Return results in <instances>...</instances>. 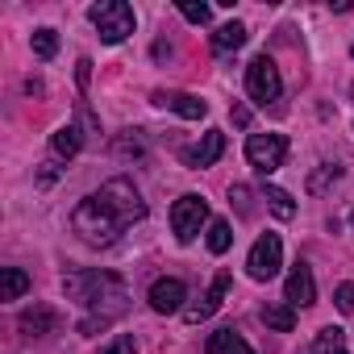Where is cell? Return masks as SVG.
Wrapping results in <instances>:
<instances>
[{"instance_id": "6da1fadb", "label": "cell", "mask_w": 354, "mask_h": 354, "mask_svg": "<svg viewBox=\"0 0 354 354\" xmlns=\"http://www.w3.org/2000/svg\"><path fill=\"white\" fill-rule=\"evenodd\" d=\"M146 217V201L138 196V188L129 180H109L100 192H92L88 201L75 205L71 213V230L88 242V246H113L133 221Z\"/></svg>"}, {"instance_id": "7a4b0ae2", "label": "cell", "mask_w": 354, "mask_h": 354, "mask_svg": "<svg viewBox=\"0 0 354 354\" xmlns=\"http://www.w3.org/2000/svg\"><path fill=\"white\" fill-rule=\"evenodd\" d=\"M63 288L80 308H88V317L80 321V333H96L125 313V283L113 271H67Z\"/></svg>"}, {"instance_id": "3957f363", "label": "cell", "mask_w": 354, "mask_h": 354, "mask_svg": "<svg viewBox=\"0 0 354 354\" xmlns=\"http://www.w3.org/2000/svg\"><path fill=\"white\" fill-rule=\"evenodd\" d=\"M88 21L100 30V42H109V46H117L133 34V9L125 0H100V5L88 9Z\"/></svg>"}, {"instance_id": "277c9868", "label": "cell", "mask_w": 354, "mask_h": 354, "mask_svg": "<svg viewBox=\"0 0 354 354\" xmlns=\"http://www.w3.org/2000/svg\"><path fill=\"white\" fill-rule=\"evenodd\" d=\"M246 158H250V167L259 175H271L288 158V138L283 133H250L246 138Z\"/></svg>"}, {"instance_id": "5b68a950", "label": "cell", "mask_w": 354, "mask_h": 354, "mask_svg": "<svg viewBox=\"0 0 354 354\" xmlns=\"http://www.w3.org/2000/svg\"><path fill=\"white\" fill-rule=\"evenodd\" d=\"M205 221H209V205L196 192H188V196H180V201L171 205V230H175V238H180V242H192Z\"/></svg>"}, {"instance_id": "8992f818", "label": "cell", "mask_w": 354, "mask_h": 354, "mask_svg": "<svg viewBox=\"0 0 354 354\" xmlns=\"http://www.w3.org/2000/svg\"><path fill=\"white\" fill-rule=\"evenodd\" d=\"M246 92H250L254 104H271V100H279L283 80H279V67H275L267 55H259V59L246 67Z\"/></svg>"}, {"instance_id": "52a82bcc", "label": "cell", "mask_w": 354, "mask_h": 354, "mask_svg": "<svg viewBox=\"0 0 354 354\" xmlns=\"http://www.w3.org/2000/svg\"><path fill=\"white\" fill-rule=\"evenodd\" d=\"M279 263H283V242H279V234H263L254 246H250V259H246V271H250V279H275L279 275Z\"/></svg>"}, {"instance_id": "ba28073f", "label": "cell", "mask_w": 354, "mask_h": 354, "mask_svg": "<svg viewBox=\"0 0 354 354\" xmlns=\"http://www.w3.org/2000/svg\"><path fill=\"white\" fill-rule=\"evenodd\" d=\"M225 292H230V275L221 271V275H213V283H209V292L196 300V304H188L184 308V317H188V325H201V321H209L217 308H221V300H225Z\"/></svg>"}, {"instance_id": "9c48e42d", "label": "cell", "mask_w": 354, "mask_h": 354, "mask_svg": "<svg viewBox=\"0 0 354 354\" xmlns=\"http://www.w3.org/2000/svg\"><path fill=\"white\" fill-rule=\"evenodd\" d=\"M283 300H288L292 308H308V304L317 300V283H313L308 263H296V267H292V275H288V283H283Z\"/></svg>"}, {"instance_id": "30bf717a", "label": "cell", "mask_w": 354, "mask_h": 354, "mask_svg": "<svg viewBox=\"0 0 354 354\" xmlns=\"http://www.w3.org/2000/svg\"><path fill=\"white\" fill-rule=\"evenodd\" d=\"M188 300V288L180 279H154L150 283V308L154 313H180Z\"/></svg>"}, {"instance_id": "8fae6325", "label": "cell", "mask_w": 354, "mask_h": 354, "mask_svg": "<svg viewBox=\"0 0 354 354\" xmlns=\"http://www.w3.org/2000/svg\"><path fill=\"white\" fill-rule=\"evenodd\" d=\"M150 100H154L158 109H171V113L188 117V121H201V117L209 113V104H205L201 96H192V92H154Z\"/></svg>"}, {"instance_id": "7c38bea8", "label": "cell", "mask_w": 354, "mask_h": 354, "mask_svg": "<svg viewBox=\"0 0 354 354\" xmlns=\"http://www.w3.org/2000/svg\"><path fill=\"white\" fill-rule=\"evenodd\" d=\"M221 154H225V133H221V129H209V133L184 154V162H188V167H213Z\"/></svg>"}, {"instance_id": "4fadbf2b", "label": "cell", "mask_w": 354, "mask_h": 354, "mask_svg": "<svg viewBox=\"0 0 354 354\" xmlns=\"http://www.w3.org/2000/svg\"><path fill=\"white\" fill-rule=\"evenodd\" d=\"M17 325H21V333H30V337H46V333L59 329V313H55L50 304H34V308H26V313L17 317Z\"/></svg>"}, {"instance_id": "5bb4252c", "label": "cell", "mask_w": 354, "mask_h": 354, "mask_svg": "<svg viewBox=\"0 0 354 354\" xmlns=\"http://www.w3.org/2000/svg\"><path fill=\"white\" fill-rule=\"evenodd\" d=\"M205 350H209V354H254V350H250V342H246L238 329H230V325H225V329H217V333H209Z\"/></svg>"}, {"instance_id": "9a60e30c", "label": "cell", "mask_w": 354, "mask_h": 354, "mask_svg": "<svg viewBox=\"0 0 354 354\" xmlns=\"http://www.w3.org/2000/svg\"><path fill=\"white\" fill-rule=\"evenodd\" d=\"M30 292V275L21 267H5L0 271V300H21Z\"/></svg>"}, {"instance_id": "2e32d148", "label": "cell", "mask_w": 354, "mask_h": 354, "mask_svg": "<svg viewBox=\"0 0 354 354\" xmlns=\"http://www.w3.org/2000/svg\"><path fill=\"white\" fill-rule=\"evenodd\" d=\"M263 325L275 329V333H292L296 329V308L292 304H267L263 308Z\"/></svg>"}, {"instance_id": "e0dca14e", "label": "cell", "mask_w": 354, "mask_h": 354, "mask_svg": "<svg viewBox=\"0 0 354 354\" xmlns=\"http://www.w3.org/2000/svg\"><path fill=\"white\" fill-rule=\"evenodd\" d=\"M80 146H84V133H80L75 125H63V129H55V138H50V150H55L59 158L80 154Z\"/></svg>"}, {"instance_id": "ac0fdd59", "label": "cell", "mask_w": 354, "mask_h": 354, "mask_svg": "<svg viewBox=\"0 0 354 354\" xmlns=\"http://www.w3.org/2000/svg\"><path fill=\"white\" fill-rule=\"evenodd\" d=\"M238 46H246V26L242 21H230V26H221L217 34H213V50H238Z\"/></svg>"}, {"instance_id": "d6986e66", "label": "cell", "mask_w": 354, "mask_h": 354, "mask_svg": "<svg viewBox=\"0 0 354 354\" xmlns=\"http://www.w3.org/2000/svg\"><path fill=\"white\" fill-rule=\"evenodd\" d=\"M313 350H317V354H350V350H346V333H342L337 325H325V329L317 333Z\"/></svg>"}, {"instance_id": "ffe728a7", "label": "cell", "mask_w": 354, "mask_h": 354, "mask_svg": "<svg viewBox=\"0 0 354 354\" xmlns=\"http://www.w3.org/2000/svg\"><path fill=\"white\" fill-rule=\"evenodd\" d=\"M267 205H271V213H275L279 221H292V217H296V205H292V196H288L283 188H275V184L267 188Z\"/></svg>"}, {"instance_id": "44dd1931", "label": "cell", "mask_w": 354, "mask_h": 354, "mask_svg": "<svg viewBox=\"0 0 354 354\" xmlns=\"http://www.w3.org/2000/svg\"><path fill=\"white\" fill-rule=\"evenodd\" d=\"M234 246V230H230V221H209V250L213 254H225Z\"/></svg>"}, {"instance_id": "7402d4cb", "label": "cell", "mask_w": 354, "mask_h": 354, "mask_svg": "<svg viewBox=\"0 0 354 354\" xmlns=\"http://www.w3.org/2000/svg\"><path fill=\"white\" fill-rule=\"evenodd\" d=\"M113 150H117L121 158H129V154H133V158H142L146 142H142V133H138V129H121V138L113 142Z\"/></svg>"}, {"instance_id": "603a6c76", "label": "cell", "mask_w": 354, "mask_h": 354, "mask_svg": "<svg viewBox=\"0 0 354 354\" xmlns=\"http://www.w3.org/2000/svg\"><path fill=\"white\" fill-rule=\"evenodd\" d=\"M30 42H34V55H38V59H55V50H59V34H55V30H46V26H42V30H34V38H30Z\"/></svg>"}, {"instance_id": "cb8c5ba5", "label": "cell", "mask_w": 354, "mask_h": 354, "mask_svg": "<svg viewBox=\"0 0 354 354\" xmlns=\"http://www.w3.org/2000/svg\"><path fill=\"white\" fill-rule=\"evenodd\" d=\"M329 180H333V184L342 180V167H329V162H321V171H317L313 180H308V192H321V188H325Z\"/></svg>"}, {"instance_id": "d4e9b609", "label": "cell", "mask_w": 354, "mask_h": 354, "mask_svg": "<svg viewBox=\"0 0 354 354\" xmlns=\"http://www.w3.org/2000/svg\"><path fill=\"white\" fill-rule=\"evenodd\" d=\"M180 13H184L192 26H209V17H213L209 5H192V0H180Z\"/></svg>"}, {"instance_id": "484cf974", "label": "cell", "mask_w": 354, "mask_h": 354, "mask_svg": "<svg viewBox=\"0 0 354 354\" xmlns=\"http://www.w3.org/2000/svg\"><path fill=\"white\" fill-rule=\"evenodd\" d=\"M333 304H337V313H354V283H342L333 292Z\"/></svg>"}, {"instance_id": "4316f807", "label": "cell", "mask_w": 354, "mask_h": 354, "mask_svg": "<svg viewBox=\"0 0 354 354\" xmlns=\"http://www.w3.org/2000/svg\"><path fill=\"white\" fill-rule=\"evenodd\" d=\"M100 354H133V337H129V333H121V337H113Z\"/></svg>"}, {"instance_id": "83f0119b", "label": "cell", "mask_w": 354, "mask_h": 354, "mask_svg": "<svg viewBox=\"0 0 354 354\" xmlns=\"http://www.w3.org/2000/svg\"><path fill=\"white\" fill-rule=\"evenodd\" d=\"M230 201H238V209H242V213H250V188H242V184H238V188H230Z\"/></svg>"}]
</instances>
